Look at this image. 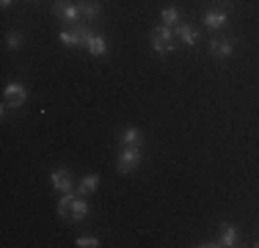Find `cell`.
<instances>
[{
	"instance_id": "obj_17",
	"label": "cell",
	"mask_w": 259,
	"mask_h": 248,
	"mask_svg": "<svg viewBox=\"0 0 259 248\" xmlns=\"http://www.w3.org/2000/svg\"><path fill=\"white\" fill-rule=\"evenodd\" d=\"M174 33L177 30L171 28V25H157V28L152 30V36H155V39H163V42H174Z\"/></svg>"
},
{
	"instance_id": "obj_16",
	"label": "cell",
	"mask_w": 259,
	"mask_h": 248,
	"mask_svg": "<svg viewBox=\"0 0 259 248\" xmlns=\"http://www.w3.org/2000/svg\"><path fill=\"white\" fill-rule=\"evenodd\" d=\"M58 42H61V45H66V47L83 45V42H80V36H77V30H61V33H58Z\"/></svg>"
},
{
	"instance_id": "obj_10",
	"label": "cell",
	"mask_w": 259,
	"mask_h": 248,
	"mask_svg": "<svg viewBox=\"0 0 259 248\" xmlns=\"http://www.w3.org/2000/svg\"><path fill=\"white\" fill-rule=\"evenodd\" d=\"M144 144V135L138 127H124L121 130V146H141Z\"/></svg>"
},
{
	"instance_id": "obj_5",
	"label": "cell",
	"mask_w": 259,
	"mask_h": 248,
	"mask_svg": "<svg viewBox=\"0 0 259 248\" xmlns=\"http://www.w3.org/2000/svg\"><path fill=\"white\" fill-rule=\"evenodd\" d=\"M50 179H53V188L61 190V193L72 190V177H69V171H66V169H55V171L50 174Z\"/></svg>"
},
{
	"instance_id": "obj_1",
	"label": "cell",
	"mask_w": 259,
	"mask_h": 248,
	"mask_svg": "<svg viewBox=\"0 0 259 248\" xmlns=\"http://www.w3.org/2000/svg\"><path fill=\"white\" fill-rule=\"evenodd\" d=\"M80 42L85 45V50H89L91 55H108V42L102 39V36H97L91 28H80V25H75Z\"/></svg>"
},
{
	"instance_id": "obj_8",
	"label": "cell",
	"mask_w": 259,
	"mask_h": 248,
	"mask_svg": "<svg viewBox=\"0 0 259 248\" xmlns=\"http://www.w3.org/2000/svg\"><path fill=\"white\" fill-rule=\"evenodd\" d=\"M97 188H100V174H85V177L80 179L77 193L80 196H91V193H97Z\"/></svg>"
},
{
	"instance_id": "obj_18",
	"label": "cell",
	"mask_w": 259,
	"mask_h": 248,
	"mask_svg": "<svg viewBox=\"0 0 259 248\" xmlns=\"http://www.w3.org/2000/svg\"><path fill=\"white\" fill-rule=\"evenodd\" d=\"M152 50L160 55H171L174 53V42H163V39H155V36H152Z\"/></svg>"
},
{
	"instance_id": "obj_3",
	"label": "cell",
	"mask_w": 259,
	"mask_h": 248,
	"mask_svg": "<svg viewBox=\"0 0 259 248\" xmlns=\"http://www.w3.org/2000/svg\"><path fill=\"white\" fill-rule=\"evenodd\" d=\"M141 163V146H124L119 154V163H116V169H119L121 174H130L135 171Z\"/></svg>"
},
{
	"instance_id": "obj_9",
	"label": "cell",
	"mask_w": 259,
	"mask_h": 248,
	"mask_svg": "<svg viewBox=\"0 0 259 248\" xmlns=\"http://www.w3.org/2000/svg\"><path fill=\"white\" fill-rule=\"evenodd\" d=\"M226 20H229V14H226V11H218V9H212V11H207V14H204V25H207V28H212V30L224 28Z\"/></svg>"
},
{
	"instance_id": "obj_13",
	"label": "cell",
	"mask_w": 259,
	"mask_h": 248,
	"mask_svg": "<svg viewBox=\"0 0 259 248\" xmlns=\"http://www.w3.org/2000/svg\"><path fill=\"white\" fill-rule=\"evenodd\" d=\"M80 6V14L85 17V20H97V17L102 14V6L97 3V0H83V3H77Z\"/></svg>"
},
{
	"instance_id": "obj_12",
	"label": "cell",
	"mask_w": 259,
	"mask_h": 248,
	"mask_svg": "<svg viewBox=\"0 0 259 248\" xmlns=\"http://www.w3.org/2000/svg\"><path fill=\"white\" fill-rule=\"evenodd\" d=\"M85 215H89V201H85L83 196H75L72 210H69V218H72V221H83Z\"/></svg>"
},
{
	"instance_id": "obj_20",
	"label": "cell",
	"mask_w": 259,
	"mask_h": 248,
	"mask_svg": "<svg viewBox=\"0 0 259 248\" xmlns=\"http://www.w3.org/2000/svg\"><path fill=\"white\" fill-rule=\"evenodd\" d=\"M6 47H9V50H20V47H22V33H9Z\"/></svg>"
},
{
	"instance_id": "obj_19",
	"label": "cell",
	"mask_w": 259,
	"mask_h": 248,
	"mask_svg": "<svg viewBox=\"0 0 259 248\" xmlns=\"http://www.w3.org/2000/svg\"><path fill=\"white\" fill-rule=\"evenodd\" d=\"M75 245H77V248H97V245H100V240L91 237V234H85V237H77Z\"/></svg>"
},
{
	"instance_id": "obj_7",
	"label": "cell",
	"mask_w": 259,
	"mask_h": 248,
	"mask_svg": "<svg viewBox=\"0 0 259 248\" xmlns=\"http://www.w3.org/2000/svg\"><path fill=\"white\" fill-rule=\"evenodd\" d=\"M174 30H177V36H180V39H182L188 47H196V42H199V30H196V28H190V25L180 22V25H174Z\"/></svg>"
},
{
	"instance_id": "obj_2",
	"label": "cell",
	"mask_w": 259,
	"mask_h": 248,
	"mask_svg": "<svg viewBox=\"0 0 259 248\" xmlns=\"http://www.w3.org/2000/svg\"><path fill=\"white\" fill-rule=\"evenodd\" d=\"M25 102H28V91L22 83H9L3 89V113L9 108H22Z\"/></svg>"
},
{
	"instance_id": "obj_11",
	"label": "cell",
	"mask_w": 259,
	"mask_h": 248,
	"mask_svg": "<svg viewBox=\"0 0 259 248\" xmlns=\"http://www.w3.org/2000/svg\"><path fill=\"white\" fill-rule=\"evenodd\" d=\"M218 245H224V248L237 245V229H234L232 223H221V240H218Z\"/></svg>"
},
{
	"instance_id": "obj_4",
	"label": "cell",
	"mask_w": 259,
	"mask_h": 248,
	"mask_svg": "<svg viewBox=\"0 0 259 248\" xmlns=\"http://www.w3.org/2000/svg\"><path fill=\"white\" fill-rule=\"evenodd\" d=\"M53 14L61 17V20L69 22V25H77V20H80V6L69 3V0H55V3H53Z\"/></svg>"
},
{
	"instance_id": "obj_15",
	"label": "cell",
	"mask_w": 259,
	"mask_h": 248,
	"mask_svg": "<svg viewBox=\"0 0 259 248\" xmlns=\"http://www.w3.org/2000/svg\"><path fill=\"white\" fill-rule=\"evenodd\" d=\"M160 20H163V25H180V20H182V14H180V9H174V6H168V9H163L160 11Z\"/></svg>"
},
{
	"instance_id": "obj_6",
	"label": "cell",
	"mask_w": 259,
	"mask_h": 248,
	"mask_svg": "<svg viewBox=\"0 0 259 248\" xmlns=\"http://www.w3.org/2000/svg\"><path fill=\"white\" fill-rule=\"evenodd\" d=\"M209 53H212L215 58H229L234 53V39H215L212 45H209Z\"/></svg>"
},
{
	"instance_id": "obj_14",
	"label": "cell",
	"mask_w": 259,
	"mask_h": 248,
	"mask_svg": "<svg viewBox=\"0 0 259 248\" xmlns=\"http://www.w3.org/2000/svg\"><path fill=\"white\" fill-rule=\"evenodd\" d=\"M72 201H75V196H72V190H66V193H61V201H58V218H69V210H72Z\"/></svg>"
},
{
	"instance_id": "obj_21",
	"label": "cell",
	"mask_w": 259,
	"mask_h": 248,
	"mask_svg": "<svg viewBox=\"0 0 259 248\" xmlns=\"http://www.w3.org/2000/svg\"><path fill=\"white\" fill-rule=\"evenodd\" d=\"M11 3H14V0H0V6H3V9H9Z\"/></svg>"
}]
</instances>
